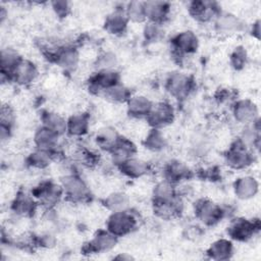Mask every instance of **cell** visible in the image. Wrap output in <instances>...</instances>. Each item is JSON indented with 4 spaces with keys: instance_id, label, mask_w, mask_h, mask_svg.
Returning a JSON list of instances; mask_svg holds the SVG:
<instances>
[{
    "instance_id": "obj_20",
    "label": "cell",
    "mask_w": 261,
    "mask_h": 261,
    "mask_svg": "<svg viewBox=\"0 0 261 261\" xmlns=\"http://www.w3.org/2000/svg\"><path fill=\"white\" fill-rule=\"evenodd\" d=\"M146 20L163 24L170 13V4L165 1H144Z\"/></svg>"
},
{
    "instance_id": "obj_43",
    "label": "cell",
    "mask_w": 261,
    "mask_h": 261,
    "mask_svg": "<svg viewBox=\"0 0 261 261\" xmlns=\"http://www.w3.org/2000/svg\"><path fill=\"white\" fill-rule=\"evenodd\" d=\"M55 242L56 240L54 236L49 232L39 234L35 239V243L42 248H52L55 245Z\"/></svg>"
},
{
    "instance_id": "obj_15",
    "label": "cell",
    "mask_w": 261,
    "mask_h": 261,
    "mask_svg": "<svg viewBox=\"0 0 261 261\" xmlns=\"http://www.w3.org/2000/svg\"><path fill=\"white\" fill-rule=\"evenodd\" d=\"M117 239L114 234L109 232L107 229L105 230H98L93 239L89 241L86 246L84 247V251L89 254L93 253H102L111 250L115 247L117 243Z\"/></svg>"
},
{
    "instance_id": "obj_11",
    "label": "cell",
    "mask_w": 261,
    "mask_h": 261,
    "mask_svg": "<svg viewBox=\"0 0 261 261\" xmlns=\"http://www.w3.org/2000/svg\"><path fill=\"white\" fill-rule=\"evenodd\" d=\"M120 76L115 69L97 70L89 80V90L93 94L101 95L108 88L119 84Z\"/></svg>"
},
{
    "instance_id": "obj_14",
    "label": "cell",
    "mask_w": 261,
    "mask_h": 261,
    "mask_svg": "<svg viewBox=\"0 0 261 261\" xmlns=\"http://www.w3.org/2000/svg\"><path fill=\"white\" fill-rule=\"evenodd\" d=\"M192 174L193 172L191 168L185 162L177 159H171L167 161L162 169L163 179L173 185L189 179Z\"/></svg>"
},
{
    "instance_id": "obj_37",
    "label": "cell",
    "mask_w": 261,
    "mask_h": 261,
    "mask_svg": "<svg viewBox=\"0 0 261 261\" xmlns=\"http://www.w3.org/2000/svg\"><path fill=\"white\" fill-rule=\"evenodd\" d=\"M128 21L139 23L146 20L144 1H129L123 8Z\"/></svg>"
},
{
    "instance_id": "obj_13",
    "label": "cell",
    "mask_w": 261,
    "mask_h": 261,
    "mask_svg": "<svg viewBox=\"0 0 261 261\" xmlns=\"http://www.w3.org/2000/svg\"><path fill=\"white\" fill-rule=\"evenodd\" d=\"M37 206L38 203L32 193L19 190L11 201L10 210L18 217H30L35 213Z\"/></svg>"
},
{
    "instance_id": "obj_34",
    "label": "cell",
    "mask_w": 261,
    "mask_h": 261,
    "mask_svg": "<svg viewBox=\"0 0 261 261\" xmlns=\"http://www.w3.org/2000/svg\"><path fill=\"white\" fill-rule=\"evenodd\" d=\"M107 101L115 104L119 103H126L129 97L132 96V93L128 88H126L122 84H116L107 90H105L101 94Z\"/></svg>"
},
{
    "instance_id": "obj_38",
    "label": "cell",
    "mask_w": 261,
    "mask_h": 261,
    "mask_svg": "<svg viewBox=\"0 0 261 261\" xmlns=\"http://www.w3.org/2000/svg\"><path fill=\"white\" fill-rule=\"evenodd\" d=\"M117 64V57L113 52L107 51L99 54L95 59V67L97 70L114 69Z\"/></svg>"
},
{
    "instance_id": "obj_1",
    "label": "cell",
    "mask_w": 261,
    "mask_h": 261,
    "mask_svg": "<svg viewBox=\"0 0 261 261\" xmlns=\"http://www.w3.org/2000/svg\"><path fill=\"white\" fill-rule=\"evenodd\" d=\"M63 196L72 203H84L90 200L91 190L87 182L76 173H68L61 178Z\"/></svg>"
},
{
    "instance_id": "obj_18",
    "label": "cell",
    "mask_w": 261,
    "mask_h": 261,
    "mask_svg": "<svg viewBox=\"0 0 261 261\" xmlns=\"http://www.w3.org/2000/svg\"><path fill=\"white\" fill-rule=\"evenodd\" d=\"M257 229H259L258 223L256 224L254 221L245 218H238L231 221L227 228V233L232 240L244 242L252 238Z\"/></svg>"
},
{
    "instance_id": "obj_35",
    "label": "cell",
    "mask_w": 261,
    "mask_h": 261,
    "mask_svg": "<svg viewBox=\"0 0 261 261\" xmlns=\"http://www.w3.org/2000/svg\"><path fill=\"white\" fill-rule=\"evenodd\" d=\"M143 144L146 149L152 152H160L166 148L167 141L160 129L151 128L147 133Z\"/></svg>"
},
{
    "instance_id": "obj_3",
    "label": "cell",
    "mask_w": 261,
    "mask_h": 261,
    "mask_svg": "<svg viewBox=\"0 0 261 261\" xmlns=\"http://www.w3.org/2000/svg\"><path fill=\"white\" fill-rule=\"evenodd\" d=\"M138 220L127 209L124 211L111 212L106 220V229L116 238L124 237L136 229Z\"/></svg>"
},
{
    "instance_id": "obj_39",
    "label": "cell",
    "mask_w": 261,
    "mask_h": 261,
    "mask_svg": "<svg viewBox=\"0 0 261 261\" xmlns=\"http://www.w3.org/2000/svg\"><path fill=\"white\" fill-rule=\"evenodd\" d=\"M144 39L149 43H155L159 41L163 36V27L160 23L147 21L143 29Z\"/></svg>"
},
{
    "instance_id": "obj_29",
    "label": "cell",
    "mask_w": 261,
    "mask_h": 261,
    "mask_svg": "<svg viewBox=\"0 0 261 261\" xmlns=\"http://www.w3.org/2000/svg\"><path fill=\"white\" fill-rule=\"evenodd\" d=\"M90 127V117L87 113H75L67 118V134L74 138L85 136Z\"/></svg>"
},
{
    "instance_id": "obj_7",
    "label": "cell",
    "mask_w": 261,
    "mask_h": 261,
    "mask_svg": "<svg viewBox=\"0 0 261 261\" xmlns=\"http://www.w3.org/2000/svg\"><path fill=\"white\" fill-rule=\"evenodd\" d=\"M215 31L222 36H232L244 31L243 20L233 13L220 11L213 20Z\"/></svg>"
},
{
    "instance_id": "obj_33",
    "label": "cell",
    "mask_w": 261,
    "mask_h": 261,
    "mask_svg": "<svg viewBox=\"0 0 261 261\" xmlns=\"http://www.w3.org/2000/svg\"><path fill=\"white\" fill-rule=\"evenodd\" d=\"M104 207L110 212L124 211L129 208V198L123 192H113L107 195L102 201Z\"/></svg>"
},
{
    "instance_id": "obj_25",
    "label": "cell",
    "mask_w": 261,
    "mask_h": 261,
    "mask_svg": "<svg viewBox=\"0 0 261 261\" xmlns=\"http://www.w3.org/2000/svg\"><path fill=\"white\" fill-rule=\"evenodd\" d=\"M128 22L123 8L115 9L107 15L104 21V29L110 35L120 36L126 31Z\"/></svg>"
},
{
    "instance_id": "obj_41",
    "label": "cell",
    "mask_w": 261,
    "mask_h": 261,
    "mask_svg": "<svg viewBox=\"0 0 261 261\" xmlns=\"http://www.w3.org/2000/svg\"><path fill=\"white\" fill-rule=\"evenodd\" d=\"M248 60L247 51L244 47L238 46L230 54V64L236 69H242Z\"/></svg>"
},
{
    "instance_id": "obj_28",
    "label": "cell",
    "mask_w": 261,
    "mask_h": 261,
    "mask_svg": "<svg viewBox=\"0 0 261 261\" xmlns=\"http://www.w3.org/2000/svg\"><path fill=\"white\" fill-rule=\"evenodd\" d=\"M41 121L43 126L51 129L60 137L67 133V119L55 111H44L41 114Z\"/></svg>"
},
{
    "instance_id": "obj_36",
    "label": "cell",
    "mask_w": 261,
    "mask_h": 261,
    "mask_svg": "<svg viewBox=\"0 0 261 261\" xmlns=\"http://www.w3.org/2000/svg\"><path fill=\"white\" fill-rule=\"evenodd\" d=\"M178 194L173 184L162 178L159 182H157L153 188L152 198L153 201H163L169 200L176 197Z\"/></svg>"
},
{
    "instance_id": "obj_17",
    "label": "cell",
    "mask_w": 261,
    "mask_h": 261,
    "mask_svg": "<svg viewBox=\"0 0 261 261\" xmlns=\"http://www.w3.org/2000/svg\"><path fill=\"white\" fill-rule=\"evenodd\" d=\"M232 115L236 121L244 125L256 122L258 109L256 105L249 99L238 100L232 106Z\"/></svg>"
},
{
    "instance_id": "obj_24",
    "label": "cell",
    "mask_w": 261,
    "mask_h": 261,
    "mask_svg": "<svg viewBox=\"0 0 261 261\" xmlns=\"http://www.w3.org/2000/svg\"><path fill=\"white\" fill-rule=\"evenodd\" d=\"M108 153L111 156L112 162L117 166L125 160L134 157L137 153V147L130 140L121 136Z\"/></svg>"
},
{
    "instance_id": "obj_16",
    "label": "cell",
    "mask_w": 261,
    "mask_h": 261,
    "mask_svg": "<svg viewBox=\"0 0 261 261\" xmlns=\"http://www.w3.org/2000/svg\"><path fill=\"white\" fill-rule=\"evenodd\" d=\"M182 209L184 204L178 195L169 200L153 201V211L156 216L162 219L169 220L176 218L180 215Z\"/></svg>"
},
{
    "instance_id": "obj_12",
    "label": "cell",
    "mask_w": 261,
    "mask_h": 261,
    "mask_svg": "<svg viewBox=\"0 0 261 261\" xmlns=\"http://www.w3.org/2000/svg\"><path fill=\"white\" fill-rule=\"evenodd\" d=\"M171 46L177 55H189L197 51L199 47V39L193 31H181L172 37Z\"/></svg>"
},
{
    "instance_id": "obj_26",
    "label": "cell",
    "mask_w": 261,
    "mask_h": 261,
    "mask_svg": "<svg viewBox=\"0 0 261 261\" xmlns=\"http://www.w3.org/2000/svg\"><path fill=\"white\" fill-rule=\"evenodd\" d=\"M59 138L60 136H58L56 133L41 125L35 132L34 143L36 148L44 149V150H48L56 153L57 147L59 145Z\"/></svg>"
},
{
    "instance_id": "obj_4",
    "label": "cell",
    "mask_w": 261,
    "mask_h": 261,
    "mask_svg": "<svg viewBox=\"0 0 261 261\" xmlns=\"http://www.w3.org/2000/svg\"><path fill=\"white\" fill-rule=\"evenodd\" d=\"M224 159L228 167L241 170L247 168L253 163V152L237 140L226 150Z\"/></svg>"
},
{
    "instance_id": "obj_32",
    "label": "cell",
    "mask_w": 261,
    "mask_h": 261,
    "mask_svg": "<svg viewBox=\"0 0 261 261\" xmlns=\"http://www.w3.org/2000/svg\"><path fill=\"white\" fill-rule=\"evenodd\" d=\"M232 243L226 239H219L213 242L207 250V255L213 260H226L232 255Z\"/></svg>"
},
{
    "instance_id": "obj_5",
    "label": "cell",
    "mask_w": 261,
    "mask_h": 261,
    "mask_svg": "<svg viewBox=\"0 0 261 261\" xmlns=\"http://www.w3.org/2000/svg\"><path fill=\"white\" fill-rule=\"evenodd\" d=\"M195 215L204 225L213 226L217 224L224 216V210L220 205L209 199H199L195 203Z\"/></svg>"
},
{
    "instance_id": "obj_19",
    "label": "cell",
    "mask_w": 261,
    "mask_h": 261,
    "mask_svg": "<svg viewBox=\"0 0 261 261\" xmlns=\"http://www.w3.org/2000/svg\"><path fill=\"white\" fill-rule=\"evenodd\" d=\"M125 104L127 114L137 119L147 118L154 106V103L144 95H132Z\"/></svg>"
},
{
    "instance_id": "obj_27",
    "label": "cell",
    "mask_w": 261,
    "mask_h": 261,
    "mask_svg": "<svg viewBox=\"0 0 261 261\" xmlns=\"http://www.w3.org/2000/svg\"><path fill=\"white\" fill-rule=\"evenodd\" d=\"M258 181L250 175L239 177L233 182V193L241 200H250L258 192Z\"/></svg>"
},
{
    "instance_id": "obj_10",
    "label": "cell",
    "mask_w": 261,
    "mask_h": 261,
    "mask_svg": "<svg viewBox=\"0 0 261 261\" xmlns=\"http://www.w3.org/2000/svg\"><path fill=\"white\" fill-rule=\"evenodd\" d=\"M39 70L37 65L33 61L22 58L10 73L9 82H13L18 86L27 87L32 85L37 80Z\"/></svg>"
},
{
    "instance_id": "obj_22",
    "label": "cell",
    "mask_w": 261,
    "mask_h": 261,
    "mask_svg": "<svg viewBox=\"0 0 261 261\" xmlns=\"http://www.w3.org/2000/svg\"><path fill=\"white\" fill-rule=\"evenodd\" d=\"M22 57L17 50L11 47H5L1 49L0 52V66H1V81L9 82L10 73L21 61Z\"/></svg>"
},
{
    "instance_id": "obj_8",
    "label": "cell",
    "mask_w": 261,
    "mask_h": 261,
    "mask_svg": "<svg viewBox=\"0 0 261 261\" xmlns=\"http://www.w3.org/2000/svg\"><path fill=\"white\" fill-rule=\"evenodd\" d=\"M174 119V109L167 102H159L154 104L151 112L146 120L152 128L164 127L170 124Z\"/></svg>"
},
{
    "instance_id": "obj_2",
    "label": "cell",
    "mask_w": 261,
    "mask_h": 261,
    "mask_svg": "<svg viewBox=\"0 0 261 261\" xmlns=\"http://www.w3.org/2000/svg\"><path fill=\"white\" fill-rule=\"evenodd\" d=\"M31 193L36 199L38 205H41L46 210L53 209L60 202L63 196L61 186L50 180L40 182L32 190Z\"/></svg>"
},
{
    "instance_id": "obj_6",
    "label": "cell",
    "mask_w": 261,
    "mask_h": 261,
    "mask_svg": "<svg viewBox=\"0 0 261 261\" xmlns=\"http://www.w3.org/2000/svg\"><path fill=\"white\" fill-rule=\"evenodd\" d=\"M165 89L173 98L185 99L193 89V80L184 72H172L165 81Z\"/></svg>"
},
{
    "instance_id": "obj_21",
    "label": "cell",
    "mask_w": 261,
    "mask_h": 261,
    "mask_svg": "<svg viewBox=\"0 0 261 261\" xmlns=\"http://www.w3.org/2000/svg\"><path fill=\"white\" fill-rule=\"evenodd\" d=\"M53 60L66 71L74 70L80 62V53L79 51L70 46L60 47L53 54Z\"/></svg>"
},
{
    "instance_id": "obj_42",
    "label": "cell",
    "mask_w": 261,
    "mask_h": 261,
    "mask_svg": "<svg viewBox=\"0 0 261 261\" xmlns=\"http://www.w3.org/2000/svg\"><path fill=\"white\" fill-rule=\"evenodd\" d=\"M50 4L53 12L60 18L66 17L70 12V4L67 1L57 0V1H52Z\"/></svg>"
},
{
    "instance_id": "obj_9",
    "label": "cell",
    "mask_w": 261,
    "mask_h": 261,
    "mask_svg": "<svg viewBox=\"0 0 261 261\" xmlns=\"http://www.w3.org/2000/svg\"><path fill=\"white\" fill-rule=\"evenodd\" d=\"M190 15L197 21L207 22L213 21L221 11L219 6L214 1H192L188 5Z\"/></svg>"
},
{
    "instance_id": "obj_23",
    "label": "cell",
    "mask_w": 261,
    "mask_h": 261,
    "mask_svg": "<svg viewBox=\"0 0 261 261\" xmlns=\"http://www.w3.org/2000/svg\"><path fill=\"white\" fill-rule=\"evenodd\" d=\"M119 171L129 178H140L147 175L150 172V165L147 161L138 158L136 156L125 160L121 164L117 165Z\"/></svg>"
},
{
    "instance_id": "obj_30",
    "label": "cell",
    "mask_w": 261,
    "mask_h": 261,
    "mask_svg": "<svg viewBox=\"0 0 261 261\" xmlns=\"http://www.w3.org/2000/svg\"><path fill=\"white\" fill-rule=\"evenodd\" d=\"M55 154L56 153L52 151L36 148L34 151H32L28 155L25 161L30 167H33L36 169H44L48 167L50 163L53 161Z\"/></svg>"
},
{
    "instance_id": "obj_31",
    "label": "cell",
    "mask_w": 261,
    "mask_h": 261,
    "mask_svg": "<svg viewBox=\"0 0 261 261\" xmlns=\"http://www.w3.org/2000/svg\"><path fill=\"white\" fill-rule=\"evenodd\" d=\"M120 137L121 136L115 128H113L111 126H105V127L100 128L97 132L95 141H96L97 146L100 149L109 152L113 148V146L117 143V141L119 140Z\"/></svg>"
},
{
    "instance_id": "obj_40",
    "label": "cell",
    "mask_w": 261,
    "mask_h": 261,
    "mask_svg": "<svg viewBox=\"0 0 261 261\" xmlns=\"http://www.w3.org/2000/svg\"><path fill=\"white\" fill-rule=\"evenodd\" d=\"M208 147L209 145L206 135L197 133L191 138V149L195 154L199 156L204 155L207 152Z\"/></svg>"
}]
</instances>
